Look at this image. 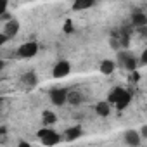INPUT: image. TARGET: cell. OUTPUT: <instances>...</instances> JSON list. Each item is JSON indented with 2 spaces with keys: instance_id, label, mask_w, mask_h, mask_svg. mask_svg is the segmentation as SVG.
Returning <instances> with one entry per match:
<instances>
[{
  "instance_id": "obj_5",
  "label": "cell",
  "mask_w": 147,
  "mask_h": 147,
  "mask_svg": "<svg viewBox=\"0 0 147 147\" xmlns=\"http://www.w3.org/2000/svg\"><path fill=\"white\" fill-rule=\"evenodd\" d=\"M116 62H118V66H121V67H125L128 71H135V67H137V59L130 52H126V50H121L118 54Z\"/></svg>"
},
{
  "instance_id": "obj_1",
  "label": "cell",
  "mask_w": 147,
  "mask_h": 147,
  "mask_svg": "<svg viewBox=\"0 0 147 147\" xmlns=\"http://www.w3.org/2000/svg\"><path fill=\"white\" fill-rule=\"evenodd\" d=\"M107 100L113 104V107H116L118 111H123L130 106L131 102V92H128L123 87H114L111 88V92L107 94Z\"/></svg>"
},
{
  "instance_id": "obj_14",
  "label": "cell",
  "mask_w": 147,
  "mask_h": 147,
  "mask_svg": "<svg viewBox=\"0 0 147 147\" xmlns=\"http://www.w3.org/2000/svg\"><path fill=\"white\" fill-rule=\"evenodd\" d=\"M131 23H133L135 26L142 28V26L147 24V16L142 14V12H133V16H131Z\"/></svg>"
},
{
  "instance_id": "obj_8",
  "label": "cell",
  "mask_w": 147,
  "mask_h": 147,
  "mask_svg": "<svg viewBox=\"0 0 147 147\" xmlns=\"http://www.w3.org/2000/svg\"><path fill=\"white\" fill-rule=\"evenodd\" d=\"M142 135H140V130H126L125 133H123V142L126 144V145H140L142 144Z\"/></svg>"
},
{
  "instance_id": "obj_3",
  "label": "cell",
  "mask_w": 147,
  "mask_h": 147,
  "mask_svg": "<svg viewBox=\"0 0 147 147\" xmlns=\"http://www.w3.org/2000/svg\"><path fill=\"white\" fill-rule=\"evenodd\" d=\"M21 30V23L14 18H11L9 21L4 23V28H2V43H5L9 38H14Z\"/></svg>"
},
{
  "instance_id": "obj_18",
  "label": "cell",
  "mask_w": 147,
  "mask_h": 147,
  "mask_svg": "<svg viewBox=\"0 0 147 147\" xmlns=\"http://www.w3.org/2000/svg\"><path fill=\"white\" fill-rule=\"evenodd\" d=\"M140 62L147 66V47H145V49L142 50V54H140Z\"/></svg>"
},
{
  "instance_id": "obj_15",
  "label": "cell",
  "mask_w": 147,
  "mask_h": 147,
  "mask_svg": "<svg viewBox=\"0 0 147 147\" xmlns=\"http://www.w3.org/2000/svg\"><path fill=\"white\" fill-rule=\"evenodd\" d=\"M42 118H43V123L49 125V126H52V125L57 121V116H55V113H52V111H43V113H42Z\"/></svg>"
},
{
  "instance_id": "obj_19",
  "label": "cell",
  "mask_w": 147,
  "mask_h": 147,
  "mask_svg": "<svg viewBox=\"0 0 147 147\" xmlns=\"http://www.w3.org/2000/svg\"><path fill=\"white\" fill-rule=\"evenodd\" d=\"M64 31H66V33H71V31H73V23H71V21H66V24H64Z\"/></svg>"
},
{
  "instance_id": "obj_7",
  "label": "cell",
  "mask_w": 147,
  "mask_h": 147,
  "mask_svg": "<svg viewBox=\"0 0 147 147\" xmlns=\"http://www.w3.org/2000/svg\"><path fill=\"white\" fill-rule=\"evenodd\" d=\"M69 73H71V62L69 61L62 59V61H57L54 64V69H52V76L54 78H64V76L69 75Z\"/></svg>"
},
{
  "instance_id": "obj_6",
  "label": "cell",
  "mask_w": 147,
  "mask_h": 147,
  "mask_svg": "<svg viewBox=\"0 0 147 147\" xmlns=\"http://www.w3.org/2000/svg\"><path fill=\"white\" fill-rule=\"evenodd\" d=\"M49 97L54 106H64L69 99V90L67 88H54V90H50Z\"/></svg>"
},
{
  "instance_id": "obj_9",
  "label": "cell",
  "mask_w": 147,
  "mask_h": 147,
  "mask_svg": "<svg viewBox=\"0 0 147 147\" xmlns=\"http://www.w3.org/2000/svg\"><path fill=\"white\" fill-rule=\"evenodd\" d=\"M82 135H83V128H82L80 125L69 126V128L64 130V140H67V142H75V140H78Z\"/></svg>"
},
{
  "instance_id": "obj_10",
  "label": "cell",
  "mask_w": 147,
  "mask_h": 147,
  "mask_svg": "<svg viewBox=\"0 0 147 147\" xmlns=\"http://www.w3.org/2000/svg\"><path fill=\"white\" fill-rule=\"evenodd\" d=\"M111 109H113V104H111L107 99L97 102V106H95V113H97L100 118H107V116L111 114Z\"/></svg>"
},
{
  "instance_id": "obj_17",
  "label": "cell",
  "mask_w": 147,
  "mask_h": 147,
  "mask_svg": "<svg viewBox=\"0 0 147 147\" xmlns=\"http://www.w3.org/2000/svg\"><path fill=\"white\" fill-rule=\"evenodd\" d=\"M9 2H7V0H0V14H5L9 9Z\"/></svg>"
},
{
  "instance_id": "obj_2",
  "label": "cell",
  "mask_w": 147,
  "mask_h": 147,
  "mask_svg": "<svg viewBox=\"0 0 147 147\" xmlns=\"http://www.w3.org/2000/svg\"><path fill=\"white\" fill-rule=\"evenodd\" d=\"M36 137H38V140H40L43 145H55V144H59V142L64 138L57 130H54V128L49 126V125H45L43 128H40V130L36 131Z\"/></svg>"
},
{
  "instance_id": "obj_12",
  "label": "cell",
  "mask_w": 147,
  "mask_h": 147,
  "mask_svg": "<svg viewBox=\"0 0 147 147\" xmlns=\"http://www.w3.org/2000/svg\"><path fill=\"white\" fill-rule=\"evenodd\" d=\"M36 83H38V78H36V75H35L33 71H28V73H24V75H23V85L24 87L33 88Z\"/></svg>"
},
{
  "instance_id": "obj_13",
  "label": "cell",
  "mask_w": 147,
  "mask_h": 147,
  "mask_svg": "<svg viewBox=\"0 0 147 147\" xmlns=\"http://www.w3.org/2000/svg\"><path fill=\"white\" fill-rule=\"evenodd\" d=\"M94 4H95V0H75V2H73V11L80 12V11L90 9Z\"/></svg>"
},
{
  "instance_id": "obj_4",
  "label": "cell",
  "mask_w": 147,
  "mask_h": 147,
  "mask_svg": "<svg viewBox=\"0 0 147 147\" xmlns=\"http://www.w3.org/2000/svg\"><path fill=\"white\" fill-rule=\"evenodd\" d=\"M38 50H40V45L35 40H30V42H24L23 45H19L18 55L21 59H31V57H35L38 54Z\"/></svg>"
},
{
  "instance_id": "obj_11",
  "label": "cell",
  "mask_w": 147,
  "mask_h": 147,
  "mask_svg": "<svg viewBox=\"0 0 147 147\" xmlns=\"http://www.w3.org/2000/svg\"><path fill=\"white\" fill-rule=\"evenodd\" d=\"M116 67H118V62L113 61V59H104V61L99 64V69H100L102 75H113Z\"/></svg>"
},
{
  "instance_id": "obj_20",
  "label": "cell",
  "mask_w": 147,
  "mask_h": 147,
  "mask_svg": "<svg viewBox=\"0 0 147 147\" xmlns=\"http://www.w3.org/2000/svg\"><path fill=\"white\" fill-rule=\"evenodd\" d=\"M140 135H142V138L147 140V125H144V126L140 128Z\"/></svg>"
},
{
  "instance_id": "obj_16",
  "label": "cell",
  "mask_w": 147,
  "mask_h": 147,
  "mask_svg": "<svg viewBox=\"0 0 147 147\" xmlns=\"http://www.w3.org/2000/svg\"><path fill=\"white\" fill-rule=\"evenodd\" d=\"M80 100H82V95H80L78 92H71V90H69V99H67L69 104H78Z\"/></svg>"
}]
</instances>
